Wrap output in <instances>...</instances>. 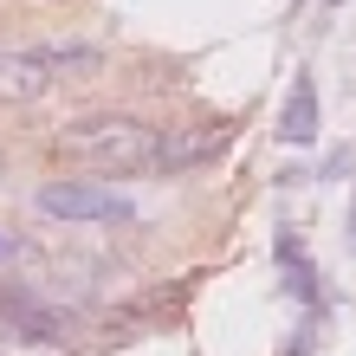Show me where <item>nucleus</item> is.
Masks as SVG:
<instances>
[{"mask_svg": "<svg viewBox=\"0 0 356 356\" xmlns=\"http://www.w3.org/2000/svg\"><path fill=\"white\" fill-rule=\"evenodd\" d=\"M311 337H318V330H311V318H305L298 330H291V350H285V356H311Z\"/></svg>", "mask_w": 356, "mask_h": 356, "instance_id": "nucleus-9", "label": "nucleus"}, {"mask_svg": "<svg viewBox=\"0 0 356 356\" xmlns=\"http://www.w3.org/2000/svg\"><path fill=\"white\" fill-rule=\"evenodd\" d=\"M7 253H13V240H7V234H0V259H7Z\"/></svg>", "mask_w": 356, "mask_h": 356, "instance_id": "nucleus-10", "label": "nucleus"}, {"mask_svg": "<svg viewBox=\"0 0 356 356\" xmlns=\"http://www.w3.org/2000/svg\"><path fill=\"white\" fill-rule=\"evenodd\" d=\"M350 246H356V207H350Z\"/></svg>", "mask_w": 356, "mask_h": 356, "instance_id": "nucleus-11", "label": "nucleus"}, {"mask_svg": "<svg viewBox=\"0 0 356 356\" xmlns=\"http://www.w3.org/2000/svg\"><path fill=\"white\" fill-rule=\"evenodd\" d=\"M52 149L78 162V169H97V175H149V156H156V130L136 117H117V111H97V117H78L52 136Z\"/></svg>", "mask_w": 356, "mask_h": 356, "instance_id": "nucleus-1", "label": "nucleus"}, {"mask_svg": "<svg viewBox=\"0 0 356 356\" xmlns=\"http://www.w3.org/2000/svg\"><path fill=\"white\" fill-rule=\"evenodd\" d=\"M227 143H234V130L227 123H188V130H156V156H149V175H195L207 169Z\"/></svg>", "mask_w": 356, "mask_h": 356, "instance_id": "nucleus-3", "label": "nucleus"}, {"mask_svg": "<svg viewBox=\"0 0 356 356\" xmlns=\"http://www.w3.org/2000/svg\"><path fill=\"white\" fill-rule=\"evenodd\" d=\"M324 117H318V85H311V72L291 78L285 91V111H279V143H291V149H305V143H318Z\"/></svg>", "mask_w": 356, "mask_h": 356, "instance_id": "nucleus-5", "label": "nucleus"}, {"mask_svg": "<svg viewBox=\"0 0 356 356\" xmlns=\"http://www.w3.org/2000/svg\"><path fill=\"white\" fill-rule=\"evenodd\" d=\"M0 324H7L13 337H26V343H65L72 337V311L46 305L26 285H7V291H0Z\"/></svg>", "mask_w": 356, "mask_h": 356, "instance_id": "nucleus-4", "label": "nucleus"}, {"mask_svg": "<svg viewBox=\"0 0 356 356\" xmlns=\"http://www.w3.org/2000/svg\"><path fill=\"white\" fill-rule=\"evenodd\" d=\"M39 214L52 220H91V227H111V220H130L136 207L130 195H117V188H97V181H39Z\"/></svg>", "mask_w": 356, "mask_h": 356, "instance_id": "nucleus-2", "label": "nucleus"}, {"mask_svg": "<svg viewBox=\"0 0 356 356\" xmlns=\"http://www.w3.org/2000/svg\"><path fill=\"white\" fill-rule=\"evenodd\" d=\"M350 169H356V149H337V156L324 162V181H337V175H350Z\"/></svg>", "mask_w": 356, "mask_h": 356, "instance_id": "nucleus-8", "label": "nucleus"}, {"mask_svg": "<svg viewBox=\"0 0 356 356\" xmlns=\"http://www.w3.org/2000/svg\"><path fill=\"white\" fill-rule=\"evenodd\" d=\"M272 259H279V272H285V291L298 305H318L324 291H318V272H311V259H305V246H298V234L291 227H279L272 234Z\"/></svg>", "mask_w": 356, "mask_h": 356, "instance_id": "nucleus-6", "label": "nucleus"}, {"mask_svg": "<svg viewBox=\"0 0 356 356\" xmlns=\"http://www.w3.org/2000/svg\"><path fill=\"white\" fill-rule=\"evenodd\" d=\"M46 85H58L52 65H46V52H0V97H39Z\"/></svg>", "mask_w": 356, "mask_h": 356, "instance_id": "nucleus-7", "label": "nucleus"}]
</instances>
